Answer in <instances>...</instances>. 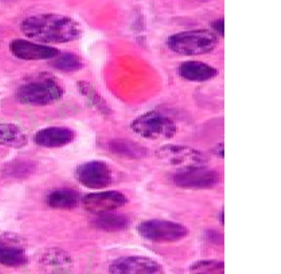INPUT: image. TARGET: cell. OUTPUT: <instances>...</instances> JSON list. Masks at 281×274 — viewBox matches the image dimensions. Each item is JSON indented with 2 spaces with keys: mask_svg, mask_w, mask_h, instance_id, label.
Segmentation results:
<instances>
[{
  "mask_svg": "<svg viewBox=\"0 0 281 274\" xmlns=\"http://www.w3.org/2000/svg\"><path fill=\"white\" fill-rule=\"evenodd\" d=\"M20 30L25 37L43 43H67L82 35L81 26L76 20L58 14L28 17L21 22Z\"/></svg>",
  "mask_w": 281,
  "mask_h": 274,
  "instance_id": "obj_1",
  "label": "cell"
},
{
  "mask_svg": "<svg viewBox=\"0 0 281 274\" xmlns=\"http://www.w3.org/2000/svg\"><path fill=\"white\" fill-rule=\"evenodd\" d=\"M218 37L209 30H192L169 36L166 45L172 52L183 56L209 54L218 45Z\"/></svg>",
  "mask_w": 281,
  "mask_h": 274,
  "instance_id": "obj_2",
  "label": "cell"
},
{
  "mask_svg": "<svg viewBox=\"0 0 281 274\" xmlns=\"http://www.w3.org/2000/svg\"><path fill=\"white\" fill-rule=\"evenodd\" d=\"M63 96V88L56 79L49 76L39 77L22 84L16 92V98L22 104L46 106L58 102Z\"/></svg>",
  "mask_w": 281,
  "mask_h": 274,
  "instance_id": "obj_3",
  "label": "cell"
},
{
  "mask_svg": "<svg viewBox=\"0 0 281 274\" xmlns=\"http://www.w3.org/2000/svg\"><path fill=\"white\" fill-rule=\"evenodd\" d=\"M131 128L144 139L166 141L175 137L177 124L171 117L153 110L137 117L131 123Z\"/></svg>",
  "mask_w": 281,
  "mask_h": 274,
  "instance_id": "obj_4",
  "label": "cell"
},
{
  "mask_svg": "<svg viewBox=\"0 0 281 274\" xmlns=\"http://www.w3.org/2000/svg\"><path fill=\"white\" fill-rule=\"evenodd\" d=\"M137 232L141 238L153 243H176L187 238L190 231L180 223L152 219L140 223L137 226Z\"/></svg>",
  "mask_w": 281,
  "mask_h": 274,
  "instance_id": "obj_5",
  "label": "cell"
},
{
  "mask_svg": "<svg viewBox=\"0 0 281 274\" xmlns=\"http://www.w3.org/2000/svg\"><path fill=\"white\" fill-rule=\"evenodd\" d=\"M157 156L164 163L178 168L205 166L209 163L208 156L195 148L184 145L168 144L157 150Z\"/></svg>",
  "mask_w": 281,
  "mask_h": 274,
  "instance_id": "obj_6",
  "label": "cell"
},
{
  "mask_svg": "<svg viewBox=\"0 0 281 274\" xmlns=\"http://www.w3.org/2000/svg\"><path fill=\"white\" fill-rule=\"evenodd\" d=\"M174 184L183 189H210L220 182V174L205 166H195L179 169L173 175Z\"/></svg>",
  "mask_w": 281,
  "mask_h": 274,
  "instance_id": "obj_7",
  "label": "cell"
},
{
  "mask_svg": "<svg viewBox=\"0 0 281 274\" xmlns=\"http://www.w3.org/2000/svg\"><path fill=\"white\" fill-rule=\"evenodd\" d=\"M75 177L84 187L99 190L112 184L113 172L108 163L100 160H92L77 167Z\"/></svg>",
  "mask_w": 281,
  "mask_h": 274,
  "instance_id": "obj_8",
  "label": "cell"
},
{
  "mask_svg": "<svg viewBox=\"0 0 281 274\" xmlns=\"http://www.w3.org/2000/svg\"><path fill=\"white\" fill-rule=\"evenodd\" d=\"M108 271L114 274H155L162 273L163 267L152 257L130 255L114 259Z\"/></svg>",
  "mask_w": 281,
  "mask_h": 274,
  "instance_id": "obj_9",
  "label": "cell"
},
{
  "mask_svg": "<svg viewBox=\"0 0 281 274\" xmlns=\"http://www.w3.org/2000/svg\"><path fill=\"white\" fill-rule=\"evenodd\" d=\"M128 202L126 195L117 190L90 193L82 199L83 208L94 214L117 210L128 204Z\"/></svg>",
  "mask_w": 281,
  "mask_h": 274,
  "instance_id": "obj_10",
  "label": "cell"
},
{
  "mask_svg": "<svg viewBox=\"0 0 281 274\" xmlns=\"http://www.w3.org/2000/svg\"><path fill=\"white\" fill-rule=\"evenodd\" d=\"M10 49L16 58L21 60L53 59L60 53L56 47L23 39H17L11 42Z\"/></svg>",
  "mask_w": 281,
  "mask_h": 274,
  "instance_id": "obj_11",
  "label": "cell"
},
{
  "mask_svg": "<svg viewBox=\"0 0 281 274\" xmlns=\"http://www.w3.org/2000/svg\"><path fill=\"white\" fill-rule=\"evenodd\" d=\"M76 138L74 130L68 127L53 126L36 132L34 141L37 145L46 148H59L71 144Z\"/></svg>",
  "mask_w": 281,
  "mask_h": 274,
  "instance_id": "obj_12",
  "label": "cell"
},
{
  "mask_svg": "<svg viewBox=\"0 0 281 274\" xmlns=\"http://www.w3.org/2000/svg\"><path fill=\"white\" fill-rule=\"evenodd\" d=\"M178 73L181 78L192 82H205L218 75V70L201 61H184L180 63Z\"/></svg>",
  "mask_w": 281,
  "mask_h": 274,
  "instance_id": "obj_13",
  "label": "cell"
},
{
  "mask_svg": "<svg viewBox=\"0 0 281 274\" xmlns=\"http://www.w3.org/2000/svg\"><path fill=\"white\" fill-rule=\"evenodd\" d=\"M92 224L96 229L107 231V232H119L125 230L131 224L129 216L123 213L108 211L96 214Z\"/></svg>",
  "mask_w": 281,
  "mask_h": 274,
  "instance_id": "obj_14",
  "label": "cell"
},
{
  "mask_svg": "<svg viewBox=\"0 0 281 274\" xmlns=\"http://www.w3.org/2000/svg\"><path fill=\"white\" fill-rule=\"evenodd\" d=\"M46 201L55 209H74L79 205L80 195L72 188H57L46 195Z\"/></svg>",
  "mask_w": 281,
  "mask_h": 274,
  "instance_id": "obj_15",
  "label": "cell"
},
{
  "mask_svg": "<svg viewBox=\"0 0 281 274\" xmlns=\"http://www.w3.org/2000/svg\"><path fill=\"white\" fill-rule=\"evenodd\" d=\"M108 148L115 155L132 160L144 158L147 155V148L128 139H113L108 141Z\"/></svg>",
  "mask_w": 281,
  "mask_h": 274,
  "instance_id": "obj_16",
  "label": "cell"
},
{
  "mask_svg": "<svg viewBox=\"0 0 281 274\" xmlns=\"http://www.w3.org/2000/svg\"><path fill=\"white\" fill-rule=\"evenodd\" d=\"M26 135L17 125L0 124V146L20 148L26 145Z\"/></svg>",
  "mask_w": 281,
  "mask_h": 274,
  "instance_id": "obj_17",
  "label": "cell"
},
{
  "mask_svg": "<svg viewBox=\"0 0 281 274\" xmlns=\"http://www.w3.org/2000/svg\"><path fill=\"white\" fill-rule=\"evenodd\" d=\"M28 262L22 249L17 246L0 243V264L7 267H20Z\"/></svg>",
  "mask_w": 281,
  "mask_h": 274,
  "instance_id": "obj_18",
  "label": "cell"
},
{
  "mask_svg": "<svg viewBox=\"0 0 281 274\" xmlns=\"http://www.w3.org/2000/svg\"><path fill=\"white\" fill-rule=\"evenodd\" d=\"M51 65L58 71L71 73L83 68L84 63L81 58L74 53H59L56 57L53 58Z\"/></svg>",
  "mask_w": 281,
  "mask_h": 274,
  "instance_id": "obj_19",
  "label": "cell"
},
{
  "mask_svg": "<svg viewBox=\"0 0 281 274\" xmlns=\"http://www.w3.org/2000/svg\"><path fill=\"white\" fill-rule=\"evenodd\" d=\"M70 256L64 251L57 249H52L44 253L41 259V263L47 267L52 268H67L71 264Z\"/></svg>",
  "mask_w": 281,
  "mask_h": 274,
  "instance_id": "obj_20",
  "label": "cell"
},
{
  "mask_svg": "<svg viewBox=\"0 0 281 274\" xmlns=\"http://www.w3.org/2000/svg\"><path fill=\"white\" fill-rule=\"evenodd\" d=\"M192 273H223L224 263L217 259H200L190 266Z\"/></svg>",
  "mask_w": 281,
  "mask_h": 274,
  "instance_id": "obj_21",
  "label": "cell"
},
{
  "mask_svg": "<svg viewBox=\"0 0 281 274\" xmlns=\"http://www.w3.org/2000/svg\"><path fill=\"white\" fill-rule=\"evenodd\" d=\"M78 86H79V88H80L81 94L83 96H86L98 110L101 111L103 115H107V113H110V108H108V106L107 105L105 101L98 95L97 92H95L94 88L90 85V83L80 82V83H78Z\"/></svg>",
  "mask_w": 281,
  "mask_h": 274,
  "instance_id": "obj_22",
  "label": "cell"
},
{
  "mask_svg": "<svg viewBox=\"0 0 281 274\" xmlns=\"http://www.w3.org/2000/svg\"><path fill=\"white\" fill-rule=\"evenodd\" d=\"M205 238L211 244L215 245H223V234L213 229H209L205 231Z\"/></svg>",
  "mask_w": 281,
  "mask_h": 274,
  "instance_id": "obj_23",
  "label": "cell"
},
{
  "mask_svg": "<svg viewBox=\"0 0 281 274\" xmlns=\"http://www.w3.org/2000/svg\"><path fill=\"white\" fill-rule=\"evenodd\" d=\"M224 20L223 18H218V19H216L215 21L212 22V28H214L215 31L217 32V34H219V35L223 36L224 34Z\"/></svg>",
  "mask_w": 281,
  "mask_h": 274,
  "instance_id": "obj_24",
  "label": "cell"
},
{
  "mask_svg": "<svg viewBox=\"0 0 281 274\" xmlns=\"http://www.w3.org/2000/svg\"><path fill=\"white\" fill-rule=\"evenodd\" d=\"M217 148L218 149H217V151H215V155H218L219 158H223V144H219Z\"/></svg>",
  "mask_w": 281,
  "mask_h": 274,
  "instance_id": "obj_25",
  "label": "cell"
}]
</instances>
